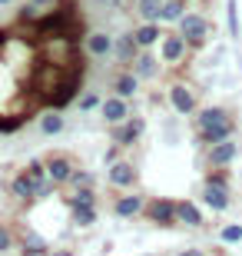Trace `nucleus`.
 Returning a JSON list of instances; mask_svg holds the SVG:
<instances>
[{
	"label": "nucleus",
	"instance_id": "nucleus-1",
	"mask_svg": "<svg viewBox=\"0 0 242 256\" xmlns=\"http://www.w3.org/2000/svg\"><path fill=\"white\" fill-rule=\"evenodd\" d=\"M176 30H179V37L186 40V47L193 50V54H199V50L206 47V40L213 37L216 24L206 17V14H199V10H186V14L179 17Z\"/></svg>",
	"mask_w": 242,
	"mask_h": 256
},
{
	"label": "nucleus",
	"instance_id": "nucleus-2",
	"mask_svg": "<svg viewBox=\"0 0 242 256\" xmlns=\"http://www.w3.org/2000/svg\"><path fill=\"white\" fill-rule=\"evenodd\" d=\"M156 54L166 66H183L193 57V50L186 47V40L179 37V30H163V37H159V44H156Z\"/></svg>",
	"mask_w": 242,
	"mask_h": 256
},
{
	"label": "nucleus",
	"instance_id": "nucleus-3",
	"mask_svg": "<svg viewBox=\"0 0 242 256\" xmlns=\"http://www.w3.org/2000/svg\"><path fill=\"white\" fill-rule=\"evenodd\" d=\"M166 100L173 106V114H179V116H193L199 110V90L193 84H186V80H173L166 90Z\"/></svg>",
	"mask_w": 242,
	"mask_h": 256
},
{
	"label": "nucleus",
	"instance_id": "nucleus-4",
	"mask_svg": "<svg viewBox=\"0 0 242 256\" xmlns=\"http://www.w3.org/2000/svg\"><path fill=\"white\" fill-rule=\"evenodd\" d=\"M146 136V120L140 114L126 116L123 124H113L110 126V143L123 146V150H133V146H140V140Z\"/></svg>",
	"mask_w": 242,
	"mask_h": 256
},
{
	"label": "nucleus",
	"instance_id": "nucleus-5",
	"mask_svg": "<svg viewBox=\"0 0 242 256\" xmlns=\"http://www.w3.org/2000/svg\"><path fill=\"white\" fill-rule=\"evenodd\" d=\"M106 183H110V190H116V193L136 190V183H140V166H136L130 156H120L116 163L106 166Z\"/></svg>",
	"mask_w": 242,
	"mask_h": 256
},
{
	"label": "nucleus",
	"instance_id": "nucleus-6",
	"mask_svg": "<svg viewBox=\"0 0 242 256\" xmlns=\"http://www.w3.org/2000/svg\"><path fill=\"white\" fill-rule=\"evenodd\" d=\"M143 220L153 223V226H159V230L179 226V223H176V200H173V196H153V200H146Z\"/></svg>",
	"mask_w": 242,
	"mask_h": 256
},
{
	"label": "nucleus",
	"instance_id": "nucleus-7",
	"mask_svg": "<svg viewBox=\"0 0 242 256\" xmlns=\"http://www.w3.org/2000/svg\"><path fill=\"white\" fill-rule=\"evenodd\" d=\"M43 166H47V176L53 186H66L76 170V160L66 150H53V153H43Z\"/></svg>",
	"mask_w": 242,
	"mask_h": 256
},
{
	"label": "nucleus",
	"instance_id": "nucleus-8",
	"mask_svg": "<svg viewBox=\"0 0 242 256\" xmlns=\"http://www.w3.org/2000/svg\"><path fill=\"white\" fill-rule=\"evenodd\" d=\"M7 193L17 200L23 210H30L33 203H40V200H37V183H33V176H30L27 170H20V173L10 176V180H7Z\"/></svg>",
	"mask_w": 242,
	"mask_h": 256
},
{
	"label": "nucleus",
	"instance_id": "nucleus-9",
	"mask_svg": "<svg viewBox=\"0 0 242 256\" xmlns=\"http://www.w3.org/2000/svg\"><path fill=\"white\" fill-rule=\"evenodd\" d=\"M226 120H236V114L229 110V106H223V104L199 106V110L193 114V133H203V130H209V126L226 124Z\"/></svg>",
	"mask_w": 242,
	"mask_h": 256
},
{
	"label": "nucleus",
	"instance_id": "nucleus-10",
	"mask_svg": "<svg viewBox=\"0 0 242 256\" xmlns=\"http://www.w3.org/2000/svg\"><path fill=\"white\" fill-rule=\"evenodd\" d=\"M130 70L140 76L143 84H153V80H159V74H163V60H159L156 47H153V50H140V54L133 57Z\"/></svg>",
	"mask_w": 242,
	"mask_h": 256
},
{
	"label": "nucleus",
	"instance_id": "nucleus-11",
	"mask_svg": "<svg viewBox=\"0 0 242 256\" xmlns=\"http://www.w3.org/2000/svg\"><path fill=\"white\" fill-rule=\"evenodd\" d=\"M133 114H136L133 100H123V96H116V94H110L100 104V116H103V124H106V126L123 124V120H126V116H133Z\"/></svg>",
	"mask_w": 242,
	"mask_h": 256
},
{
	"label": "nucleus",
	"instance_id": "nucleus-12",
	"mask_svg": "<svg viewBox=\"0 0 242 256\" xmlns=\"http://www.w3.org/2000/svg\"><path fill=\"white\" fill-rule=\"evenodd\" d=\"M143 210H146V196L136 193V190H126V193H120V196L113 200V213L120 220H140Z\"/></svg>",
	"mask_w": 242,
	"mask_h": 256
},
{
	"label": "nucleus",
	"instance_id": "nucleus-13",
	"mask_svg": "<svg viewBox=\"0 0 242 256\" xmlns=\"http://www.w3.org/2000/svg\"><path fill=\"white\" fill-rule=\"evenodd\" d=\"M236 160H239V143H236V136L206 146V166H226V170H229Z\"/></svg>",
	"mask_w": 242,
	"mask_h": 256
},
{
	"label": "nucleus",
	"instance_id": "nucleus-14",
	"mask_svg": "<svg viewBox=\"0 0 242 256\" xmlns=\"http://www.w3.org/2000/svg\"><path fill=\"white\" fill-rule=\"evenodd\" d=\"M113 40L106 30H86V37H83V54L86 57H93V60H106L113 57Z\"/></svg>",
	"mask_w": 242,
	"mask_h": 256
},
{
	"label": "nucleus",
	"instance_id": "nucleus-15",
	"mask_svg": "<svg viewBox=\"0 0 242 256\" xmlns=\"http://www.w3.org/2000/svg\"><path fill=\"white\" fill-rule=\"evenodd\" d=\"M140 86H143V80L133 74L130 66H120V70H116V76H113V94L123 96V100H136Z\"/></svg>",
	"mask_w": 242,
	"mask_h": 256
},
{
	"label": "nucleus",
	"instance_id": "nucleus-16",
	"mask_svg": "<svg viewBox=\"0 0 242 256\" xmlns=\"http://www.w3.org/2000/svg\"><path fill=\"white\" fill-rule=\"evenodd\" d=\"M203 206H209L213 213H226V210L233 206V190L203 180Z\"/></svg>",
	"mask_w": 242,
	"mask_h": 256
},
{
	"label": "nucleus",
	"instance_id": "nucleus-17",
	"mask_svg": "<svg viewBox=\"0 0 242 256\" xmlns=\"http://www.w3.org/2000/svg\"><path fill=\"white\" fill-rule=\"evenodd\" d=\"M176 223L189 230H203L206 226V213L199 210V203L193 200H176Z\"/></svg>",
	"mask_w": 242,
	"mask_h": 256
},
{
	"label": "nucleus",
	"instance_id": "nucleus-18",
	"mask_svg": "<svg viewBox=\"0 0 242 256\" xmlns=\"http://www.w3.org/2000/svg\"><path fill=\"white\" fill-rule=\"evenodd\" d=\"M17 246H20V253H37V256H47L50 253L47 236L37 233V230H30V226H20L17 230Z\"/></svg>",
	"mask_w": 242,
	"mask_h": 256
},
{
	"label": "nucleus",
	"instance_id": "nucleus-19",
	"mask_svg": "<svg viewBox=\"0 0 242 256\" xmlns=\"http://www.w3.org/2000/svg\"><path fill=\"white\" fill-rule=\"evenodd\" d=\"M136 54H140V44H136V37H133V30H123L120 37L113 40V60H116L120 66H130Z\"/></svg>",
	"mask_w": 242,
	"mask_h": 256
},
{
	"label": "nucleus",
	"instance_id": "nucleus-20",
	"mask_svg": "<svg viewBox=\"0 0 242 256\" xmlns=\"http://www.w3.org/2000/svg\"><path fill=\"white\" fill-rule=\"evenodd\" d=\"M133 37H136L140 50H153L159 44V37H163V24L159 20H143V24L133 27Z\"/></svg>",
	"mask_w": 242,
	"mask_h": 256
},
{
	"label": "nucleus",
	"instance_id": "nucleus-21",
	"mask_svg": "<svg viewBox=\"0 0 242 256\" xmlns=\"http://www.w3.org/2000/svg\"><path fill=\"white\" fill-rule=\"evenodd\" d=\"M236 120H226V124H219V126H209V130H203V133H196V143L199 146H213V143H223V140H233L236 136Z\"/></svg>",
	"mask_w": 242,
	"mask_h": 256
},
{
	"label": "nucleus",
	"instance_id": "nucleus-22",
	"mask_svg": "<svg viewBox=\"0 0 242 256\" xmlns=\"http://www.w3.org/2000/svg\"><path fill=\"white\" fill-rule=\"evenodd\" d=\"M37 130L43 133V136H60V133L66 130V120L60 110H43V114L37 116Z\"/></svg>",
	"mask_w": 242,
	"mask_h": 256
},
{
	"label": "nucleus",
	"instance_id": "nucleus-23",
	"mask_svg": "<svg viewBox=\"0 0 242 256\" xmlns=\"http://www.w3.org/2000/svg\"><path fill=\"white\" fill-rule=\"evenodd\" d=\"M66 206H96V186H66Z\"/></svg>",
	"mask_w": 242,
	"mask_h": 256
},
{
	"label": "nucleus",
	"instance_id": "nucleus-24",
	"mask_svg": "<svg viewBox=\"0 0 242 256\" xmlns=\"http://www.w3.org/2000/svg\"><path fill=\"white\" fill-rule=\"evenodd\" d=\"M189 10L186 0H163L159 4V24H179V17Z\"/></svg>",
	"mask_w": 242,
	"mask_h": 256
},
{
	"label": "nucleus",
	"instance_id": "nucleus-25",
	"mask_svg": "<svg viewBox=\"0 0 242 256\" xmlns=\"http://www.w3.org/2000/svg\"><path fill=\"white\" fill-rule=\"evenodd\" d=\"M70 220H73L76 230H90V226H96L100 213H96V206H70Z\"/></svg>",
	"mask_w": 242,
	"mask_h": 256
},
{
	"label": "nucleus",
	"instance_id": "nucleus-26",
	"mask_svg": "<svg viewBox=\"0 0 242 256\" xmlns=\"http://www.w3.org/2000/svg\"><path fill=\"white\" fill-rule=\"evenodd\" d=\"M103 96L96 94V90H86V94L76 96V106H80V114H93V110H100Z\"/></svg>",
	"mask_w": 242,
	"mask_h": 256
},
{
	"label": "nucleus",
	"instance_id": "nucleus-27",
	"mask_svg": "<svg viewBox=\"0 0 242 256\" xmlns=\"http://www.w3.org/2000/svg\"><path fill=\"white\" fill-rule=\"evenodd\" d=\"M159 4H163V0H136L133 7H136L140 20H159Z\"/></svg>",
	"mask_w": 242,
	"mask_h": 256
},
{
	"label": "nucleus",
	"instance_id": "nucleus-28",
	"mask_svg": "<svg viewBox=\"0 0 242 256\" xmlns=\"http://www.w3.org/2000/svg\"><path fill=\"white\" fill-rule=\"evenodd\" d=\"M206 183H216V186L233 190V176H229V170H226V166H209V173H206Z\"/></svg>",
	"mask_w": 242,
	"mask_h": 256
},
{
	"label": "nucleus",
	"instance_id": "nucleus-29",
	"mask_svg": "<svg viewBox=\"0 0 242 256\" xmlns=\"http://www.w3.org/2000/svg\"><path fill=\"white\" fill-rule=\"evenodd\" d=\"M23 170L33 176V183H40V180H50L47 176V166H43V156H30L27 163H23Z\"/></svg>",
	"mask_w": 242,
	"mask_h": 256
},
{
	"label": "nucleus",
	"instance_id": "nucleus-30",
	"mask_svg": "<svg viewBox=\"0 0 242 256\" xmlns=\"http://www.w3.org/2000/svg\"><path fill=\"white\" fill-rule=\"evenodd\" d=\"M37 17H40V7H37V4H30V0H27V4H23V7L17 10V27L23 30V27H27V24H33V20H37Z\"/></svg>",
	"mask_w": 242,
	"mask_h": 256
},
{
	"label": "nucleus",
	"instance_id": "nucleus-31",
	"mask_svg": "<svg viewBox=\"0 0 242 256\" xmlns=\"http://www.w3.org/2000/svg\"><path fill=\"white\" fill-rule=\"evenodd\" d=\"M10 250H17V230L0 223V253H10Z\"/></svg>",
	"mask_w": 242,
	"mask_h": 256
},
{
	"label": "nucleus",
	"instance_id": "nucleus-32",
	"mask_svg": "<svg viewBox=\"0 0 242 256\" xmlns=\"http://www.w3.org/2000/svg\"><path fill=\"white\" fill-rule=\"evenodd\" d=\"M66 186H96V176L90 170H83V166H76L73 176H70V183Z\"/></svg>",
	"mask_w": 242,
	"mask_h": 256
},
{
	"label": "nucleus",
	"instance_id": "nucleus-33",
	"mask_svg": "<svg viewBox=\"0 0 242 256\" xmlns=\"http://www.w3.org/2000/svg\"><path fill=\"white\" fill-rule=\"evenodd\" d=\"M219 240H223V243H242V223H229V226H223Z\"/></svg>",
	"mask_w": 242,
	"mask_h": 256
},
{
	"label": "nucleus",
	"instance_id": "nucleus-34",
	"mask_svg": "<svg viewBox=\"0 0 242 256\" xmlns=\"http://www.w3.org/2000/svg\"><path fill=\"white\" fill-rule=\"evenodd\" d=\"M120 156H123V146L110 143V146H106V153H103V166H110V163H116Z\"/></svg>",
	"mask_w": 242,
	"mask_h": 256
},
{
	"label": "nucleus",
	"instance_id": "nucleus-35",
	"mask_svg": "<svg viewBox=\"0 0 242 256\" xmlns=\"http://www.w3.org/2000/svg\"><path fill=\"white\" fill-rule=\"evenodd\" d=\"M229 34H233V37H239V14H236V0H229Z\"/></svg>",
	"mask_w": 242,
	"mask_h": 256
},
{
	"label": "nucleus",
	"instance_id": "nucleus-36",
	"mask_svg": "<svg viewBox=\"0 0 242 256\" xmlns=\"http://www.w3.org/2000/svg\"><path fill=\"white\" fill-rule=\"evenodd\" d=\"M93 4H100V7H106V10H126L123 0H93Z\"/></svg>",
	"mask_w": 242,
	"mask_h": 256
},
{
	"label": "nucleus",
	"instance_id": "nucleus-37",
	"mask_svg": "<svg viewBox=\"0 0 242 256\" xmlns=\"http://www.w3.org/2000/svg\"><path fill=\"white\" fill-rule=\"evenodd\" d=\"M176 256H206L203 250H196V246H189V250H183V253H176Z\"/></svg>",
	"mask_w": 242,
	"mask_h": 256
},
{
	"label": "nucleus",
	"instance_id": "nucleus-38",
	"mask_svg": "<svg viewBox=\"0 0 242 256\" xmlns=\"http://www.w3.org/2000/svg\"><path fill=\"white\" fill-rule=\"evenodd\" d=\"M30 4H37V7H40V10H47V7H53L56 0H30Z\"/></svg>",
	"mask_w": 242,
	"mask_h": 256
},
{
	"label": "nucleus",
	"instance_id": "nucleus-39",
	"mask_svg": "<svg viewBox=\"0 0 242 256\" xmlns=\"http://www.w3.org/2000/svg\"><path fill=\"white\" fill-rule=\"evenodd\" d=\"M47 256H76V253H73V250H50Z\"/></svg>",
	"mask_w": 242,
	"mask_h": 256
},
{
	"label": "nucleus",
	"instance_id": "nucleus-40",
	"mask_svg": "<svg viewBox=\"0 0 242 256\" xmlns=\"http://www.w3.org/2000/svg\"><path fill=\"white\" fill-rule=\"evenodd\" d=\"M10 4H13V0H0V7H10Z\"/></svg>",
	"mask_w": 242,
	"mask_h": 256
},
{
	"label": "nucleus",
	"instance_id": "nucleus-41",
	"mask_svg": "<svg viewBox=\"0 0 242 256\" xmlns=\"http://www.w3.org/2000/svg\"><path fill=\"white\" fill-rule=\"evenodd\" d=\"M209 256H226V253H223V250H216V253H209Z\"/></svg>",
	"mask_w": 242,
	"mask_h": 256
},
{
	"label": "nucleus",
	"instance_id": "nucleus-42",
	"mask_svg": "<svg viewBox=\"0 0 242 256\" xmlns=\"http://www.w3.org/2000/svg\"><path fill=\"white\" fill-rule=\"evenodd\" d=\"M186 4H206V0H186Z\"/></svg>",
	"mask_w": 242,
	"mask_h": 256
},
{
	"label": "nucleus",
	"instance_id": "nucleus-43",
	"mask_svg": "<svg viewBox=\"0 0 242 256\" xmlns=\"http://www.w3.org/2000/svg\"><path fill=\"white\" fill-rule=\"evenodd\" d=\"M20 256H37V253H20Z\"/></svg>",
	"mask_w": 242,
	"mask_h": 256
},
{
	"label": "nucleus",
	"instance_id": "nucleus-44",
	"mask_svg": "<svg viewBox=\"0 0 242 256\" xmlns=\"http://www.w3.org/2000/svg\"><path fill=\"white\" fill-rule=\"evenodd\" d=\"M133 4H136V0H133Z\"/></svg>",
	"mask_w": 242,
	"mask_h": 256
}]
</instances>
